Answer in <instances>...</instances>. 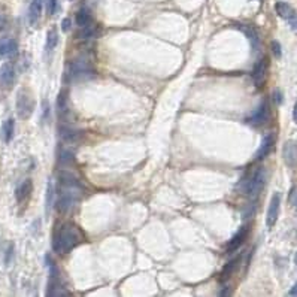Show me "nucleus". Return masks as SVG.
<instances>
[{
	"mask_svg": "<svg viewBox=\"0 0 297 297\" xmlns=\"http://www.w3.org/2000/svg\"><path fill=\"white\" fill-rule=\"evenodd\" d=\"M58 182H60V193L57 199V211L60 213H67L81 200L84 188L81 182L75 178V175L69 172H60Z\"/></svg>",
	"mask_w": 297,
	"mask_h": 297,
	"instance_id": "nucleus-1",
	"label": "nucleus"
},
{
	"mask_svg": "<svg viewBox=\"0 0 297 297\" xmlns=\"http://www.w3.org/2000/svg\"><path fill=\"white\" fill-rule=\"evenodd\" d=\"M81 242H84V235L80 227L66 222L55 229L52 236V250L58 254H69Z\"/></svg>",
	"mask_w": 297,
	"mask_h": 297,
	"instance_id": "nucleus-2",
	"label": "nucleus"
},
{
	"mask_svg": "<svg viewBox=\"0 0 297 297\" xmlns=\"http://www.w3.org/2000/svg\"><path fill=\"white\" fill-rule=\"evenodd\" d=\"M94 75H96V70H94L93 63L88 58L81 57V58H77V60H73V61H70L67 64L66 81L67 83H70V81H81V80L93 78Z\"/></svg>",
	"mask_w": 297,
	"mask_h": 297,
	"instance_id": "nucleus-3",
	"label": "nucleus"
},
{
	"mask_svg": "<svg viewBox=\"0 0 297 297\" xmlns=\"http://www.w3.org/2000/svg\"><path fill=\"white\" fill-rule=\"evenodd\" d=\"M266 184V170L263 168H257V169L244 181V193L250 197V199H257L260 196V193L263 191Z\"/></svg>",
	"mask_w": 297,
	"mask_h": 297,
	"instance_id": "nucleus-4",
	"label": "nucleus"
},
{
	"mask_svg": "<svg viewBox=\"0 0 297 297\" xmlns=\"http://www.w3.org/2000/svg\"><path fill=\"white\" fill-rule=\"evenodd\" d=\"M35 111V100L32 97V94L26 90H21L17 96V112L18 117L23 120H27L32 117Z\"/></svg>",
	"mask_w": 297,
	"mask_h": 297,
	"instance_id": "nucleus-5",
	"label": "nucleus"
},
{
	"mask_svg": "<svg viewBox=\"0 0 297 297\" xmlns=\"http://www.w3.org/2000/svg\"><path fill=\"white\" fill-rule=\"evenodd\" d=\"M267 120H269V105L266 102H263L251 114V117L247 118V123L254 126V127H260V126L266 124Z\"/></svg>",
	"mask_w": 297,
	"mask_h": 297,
	"instance_id": "nucleus-6",
	"label": "nucleus"
},
{
	"mask_svg": "<svg viewBox=\"0 0 297 297\" xmlns=\"http://www.w3.org/2000/svg\"><path fill=\"white\" fill-rule=\"evenodd\" d=\"M279 206H281V196L279 193H275L270 199V203H269V209H267V215H266V224L269 229H272L276 221H278V216H279Z\"/></svg>",
	"mask_w": 297,
	"mask_h": 297,
	"instance_id": "nucleus-7",
	"label": "nucleus"
},
{
	"mask_svg": "<svg viewBox=\"0 0 297 297\" xmlns=\"http://www.w3.org/2000/svg\"><path fill=\"white\" fill-rule=\"evenodd\" d=\"M14 81H15V67L12 63L6 61L0 66V85L2 88L9 90L12 88Z\"/></svg>",
	"mask_w": 297,
	"mask_h": 297,
	"instance_id": "nucleus-8",
	"label": "nucleus"
},
{
	"mask_svg": "<svg viewBox=\"0 0 297 297\" xmlns=\"http://www.w3.org/2000/svg\"><path fill=\"white\" fill-rule=\"evenodd\" d=\"M282 159L285 165L291 169H297V143L293 140H287L282 148Z\"/></svg>",
	"mask_w": 297,
	"mask_h": 297,
	"instance_id": "nucleus-9",
	"label": "nucleus"
},
{
	"mask_svg": "<svg viewBox=\"0 0 297 297\" xmlns=\"http://www.w3.org/2000/svg\"><path fill=\"white\" fill-rule=\"evenodd\" d=\"M60 137L63 139V142L73 145V143H80L84 139V131L64 126V127H60Z\"/></svg>",
	"mask_w": 297,
	"mask_h": 297,
	"instance_id": "nucleus-10",
	"label": "nucleus"
},
{
	"mask_svg": "<svg viewBox=\"0 0 297 297\" xmlns=\"http://www.w3.org/2000/svg\"><path fill=\"white\" fill-rule=\"evenodd\" d=\"M248 235H250V226H244V227H241V230L230 239V242H229V245H227V248H226V251L230 254V253H233V251H236L245 241H247V238H248Z\"/></svg>",
	"mask_w": 297,
	"mask_h": 297,
	"instance_id": "nucleus-11",
	"label": "nucleus"
},
{
	"mask_svg": "<svg viewBox=\"0 0 297 297\" xmlns=\"http://www.w3.org/2000/svg\"><path fill=\"white\" fill-rule=\"evenodd\" d=\"M266 75H267V58L263 57L257 61L254 70H253V81L255 87H261L266 81Z\"/></svg>",
	"mask_w": 297,
	"mask_h": 297,
	"instance_id": "nucleus-12",
	"label": "nucleus"
},
{
	"mask_svg": "<svg viewBox=\"0 0 297 297\" xmlns=\"http://www.w3.org/2000/svg\"><path fill=\"white\" fill-rule=\"evenodd\" d=\"M273 145H275V136L272 133L270 134H266L263 137V140H261V145H260L257 154H255V160H263L272 151Z\"/></svg>",
	"mask_w": 297,
	"mask_h": 297,
	"instance_id": "nucleus-13",
	"label": "nucleus"
},
{
	"mask_svg": "<svg viewBox=\"0 0 297 297\" xmlns=\"http://www.w3.org/2000/svg\"><path fill=\"white\" fill-rule=\"evenodd\" d=\"M32 190H33V182H32V179H24V181L17 187V190H15L17 202H18V203H23L24 200H27L29 196H30V193H32Z\"/></svg>",
	"mask_w": 297,
	"mask_h": 297,
	"instance_id": "nucleus-14",
	"label": "nucleus"
},
{
	"mask_svg": "<svg viewBox=\"0 0 297 297\" xmlns=\"http://www.w3.org/2000/svg\"><path fill=\"white\" fill-rule=\"evenodd\" d=\"M18 49V43L12 38L0 39V57H12Z\"/></svg>",
	"mask_w": 297,
	"mask_h": 297,
	"instance_id": "nucleus-15",
	"label": "nucleus"
},
{
	"mask_svg": "<svg viewBox=\"0 0 297 297\" xmlns=\"http://www.w3.org/2000/svg\"><path fill=\"white\" fill-rule=\"evenodd\" d=\"M57 114L60 118H66L69 114V94L67 90H61L57 99Z\"/></svg>",
	"mask_w": 297,
	"mask_h": 297,
	"instance_id": "nucleus-16",
	"label": "nucleus"
},
{
	"mask_svg": "<svg viewBox=\"0 0 297 297\" xmlns=\"http://www.w3.org/2000/svg\"><path fill=\"white\" fill-rule=\"evenodd\" d=\"M42 3L41 0H32L30 6H29V23L32 26H35L39 18H41V14H42Z\"/></svg>",
	"mask_w": 297,
	"mask_h": 297,
	"instance_id": "nucleus-17",
	"label": "nucleus"
},
{
	"mask_svg": "<svg viewBox=\"0 0 297 297\" xmlns=\"http://www.w3.org/2000/svg\"><path fill=\"white\" fill-rule=\"evenodd\" d=\"M275 11H276V14H278L281 18H284V20H287V21L296 14L294 8H293L291 5H288L287 2H276Z\"/></svg>",
	"mask_w": 297,
	"mask_h": 297,
	"instance_id": "nucleus-18",
	"label": "nucleus"
},
{
	"mask_svg": "<svg viewBox=\"0 0 297 297\" xmlns=\"http://www.w3.org/2000/svg\"><path fill=\"white\" fill-rule=\"evenodd\" d=\"M239 261H241V257H238V258H235V260H232V261H229V263L226 264V267L222 269V272H221V275H219V281H221V282H226V281L236 272V269H238V266H239Z\"/></svg>",
	"mask_w": 297,
	"mask_h": 297,
	"instance_id": "nucleus-19",
	"label": "nucleus"
},
{
	"mask_svg": "<svg viewBox=\"0 0 297 297\" xmlns=\"http://www.w3.org/2000/svg\"><path fill=\"white\" fill-rule=\"evenodd\" d=\"M14 131H15V121H14V118H8L2 126V137L6 143H9L12 140Z\"/></svg>",
	"mask_w": 297,
	"mask_h": 297,
	"instance_id": "nucleus-20",
	"label": "nucleus"
},
{
	"mask_svg": "<svg viewBox=\"0 0 297 297\" xmlns=\"http://www.w3.org/2000/svg\"><path fill=\"white\" fill-rule=\"evenodd\" d=\"M236 27H238V29H239V30H241V32H242V33H244V35H245V36H247V38L253 42V45H254L255 48L258 46V42H260V41H258V35H257V32H255L254 27H251V26H245V24H238Z\"/></svg>",
	"mask_w": 297,
	"mask_h": 297,
	"instance_id": "nucleus-21",
	"label": "nucleus"
},
{
	"mask_svg": "<svg viewBox=\"0 0 297 297\" xmlns=\"http://www.w3.org/2000/svg\"><path fill=\"white\" fill-rule=\"evenodd\" d=\"M75 21H77V26H78V27H85V26H88V24L93 23V17H91V14H90L88 9L83 8V9L78 11Z\"/></svg>",
	"mask_w": 297,
	"mask_h": 297,
	"instance_id": "nucleus-22",
	"label": "nucleus"
},
{
	"mask_svg": "<svg viewBox=\"0 0 297 297\" xmlns=\"http://www.w3.org/2000/svg\"><path fill=\"white\" fill-rule=\"evenodd\" d=\"M97 33H99L97 26L91 23V24H88V26H85V27H81V30H80V33H78V38H80V39H91V38L97 36Z\"/></svg>",
	"mask_w": 297,
	"mask_h": 297,
	"instance_id": "nucleus-23",
	"label": "nucleus"
},
{
	"mask_svg": "<svg viewBox=\"0 0 297 297\" xmlns=\"http://www.w3.org/2000/svg\"><path fill=\"white\" fill-rule=\"evenodd\" d=\"M73 160H75V157H73V153H72L70 150H67V148L60 150L58 162H60L63 166H66V165H72V163H73Z\"/></svg>",
	"mask_w": 297,
	"mask_h": 297,
	"instance_id": "nucleus-24",
	"label": "nucleus"
},
{
	"mask_svg": "<svg viewBox=\"0 0 297 297\" xmlns=\"http://www.w3.org/2000/svg\"><path fill=\"white\" fill-rule=\"evenodd\" d=\"M58 43V33L55 29H51L46 35V51H52Z\"/></svg>",
	"mask_w": 297,
	"mask_h": 297,
	"instance_id": "nucleus-25",
	"label": "nucleus"
},
{
	"mask_svg": "<svg viewBox=\"0 0 297 297\" xmlns=\"http://www.w3.org/2000/svg\"><path fill=\"white\" fill-rule=\"evenodd\" d=\"M58 11V0H46V12L48 15H54Z\"/></svg>",
	"mask_w": 297,
	"mask_h": 297,
	"instance_id": "nucleus-26",
	"label": "nucleus"
},
{
	"mask_svg": "<svg viewBox=\"0 0 297 297\" xmlns=\"http://www.w3.org/2000/svg\"><path fill=\"white\" fill-rule=\"evenodd\" d=\"M52 197H54V187L51 182H48V187H46V209H49L51 203H52Z\"/></svg>",
	"mask_w": 297,
	"mask_h": 297,
	"instance_id": "nucleus-27",
	"label": "nucleus"
},
{
	"mask_svg": "<svg viewBox=\"0 0 297 297\" xmlns=\"http://www.w3.org/2000/svg\"><path fill=\"white\" fill-rule=\"evenodd\" d=\"M288 202H290V203H291L293 206H296V208H297V185H296V187H293V188L290 190Z\"/></svg>",
	"mask_w": 297,
	"mask_h": 297,
	"instance_id": "nucleus-28",
	"label": "nucleus"
},
{
	"mask_svg": "<svg viewBox=\"0 0 297 297\" xmlns=\"http://www.w3.org/2000/svg\"><path fill=\"white\" fill-rule=\"evenodd\" d=\"M270 46H272V52L275 54V57H281L282 51H281V45H279V42H278V41H272Z\"/></svg>",
	"mask_w": 297,
	"mask_h": 297,
	"instance_id": "nucleus-29",
	"label": "nucleus"
},
{
	"mask_svg": "<svg viewBox=\"0 0 297 297\" xmlns=\"http://www.w3.org/2000/svg\"><path fill=\"white\" fill-rule=\"evenodd\" d=\"M273 102H275L276 105H281V103H282V93H281L279 90H275V91H273Z\"/></svg>",
	"mask_w": 297,
	"mask_h": 297,
	"instance_id": "nucleus-30",
	"label": "nucleus"
},
{
	"mask_svg": "<svg viewBox=\"0 0 297 297\" xmlns=\"http://www.w3.org/2000/svg\"><path fill=\"white\" fill-rule=\"evenodd\" d=\"M288 24H290V27H291V30L294 32V33H297V12L288 20Z\"/></svg>",
	"mask_w": 297,
	"mask_h": 297,
	"instance_id": "nucleus-31",
	"label": "nucleus"
},
{
	"mask_svg": "<svg viewBox=\"0 0 297 297\" xmlns=\"http://www.w3.org/2000/svg\"><path fill=\"white\" fill-rule=\"evenodd\" d=\"M6 26H8V18H6V15L3 14V11H0V30H3Z\"/></svg>",
	"mask_w": 297,
	"mask_h": 297,
	"instance_id": "nucleus-32",
	"label": "nucleus"
},
{
	"mask_svg": "<svg viewBox=\"0 0 297 297\" xmlns=\"http://www.w3.org/2000/svg\"><path fill=\"white\" fill-rule=\"evenodd\" d=\"M61 30H63V32H69V30H70V20H69V18H64V20L61 21Z\"/></svg>",
	"mask_w": 297,
	"mask_h": 297,
	"instance_id": "nucleus-33",
	"label": "nucleus"
},
{
	"mask_svg": "<svg viewBox=\"0 0 297 297\" xmlns=\"http://www.w3.org/2000/svg\"><path fill=\"white\" fill-rule=\"evenodd\" d=\"M49 112V106H48V102L43 100V120H46V115Z\"/></svg>",
	"mask_w": 297,
	"mask_h": 297,
	"instance_id": "nucleus-34",
	"label": "nucleus"
},
{
	"mask_svg": "<svg viewBox=\"0 0 297 297\" xmlns=\"http://www.w3.org/2000/svg\"><path fill=\"white\" fill-rule=\"evenodd\" d=\"M290 296H297V282L293 285V288L290 290V293H288Z\"/></svg>",
	"mask_w": 297,
	"mask_h": 297,
	"instance_id": "nucleus-35",
	"label": "nucleus"
},
{
	"mask_svg": "<svg viewBox=\"0 0 297 297\" xmlns=\"http://www.w3.org/2000/svg\"><path fill=\"white\" fill-rule=\"evenodd\" d=\"M293 120H294V123L297 124V103L294 105V111H293Z\"/></svg>",
	"mask_w": 297,
	"mask_h": 297,
	"instance_id": "nucleus-36",
	"label": "nucleus"
},
{
	"mask_svg": "<svg viewBox=\"0 0 297 297\" xmlns=\"http://www.w3.org/2000/svg\"><path fill=\"white\" fill-rule=\"evenodd\" d=\"M294 263L297 264V253H296V255H294Z\"/></svg>",
	"mask_w": 297,
	"mask_h": 297,
	"instance_id": "nucleus-37",
	"label": "nucleus"
},
{
	"mask_svg": "<svg viewBox=\"0 0 297 297\" xmlns=\"http://www.w3.org/2000/svg\"><path fill=\"white\" fill-rule=\"evenodd\" d=\"M41 2H43V0H41Z\"/></svg>",
	"mask_w": 297,
	"mask_h": 297,
	"instance_id": "nucleus-38",
	"label": "nucleus"
}]
</instances>
